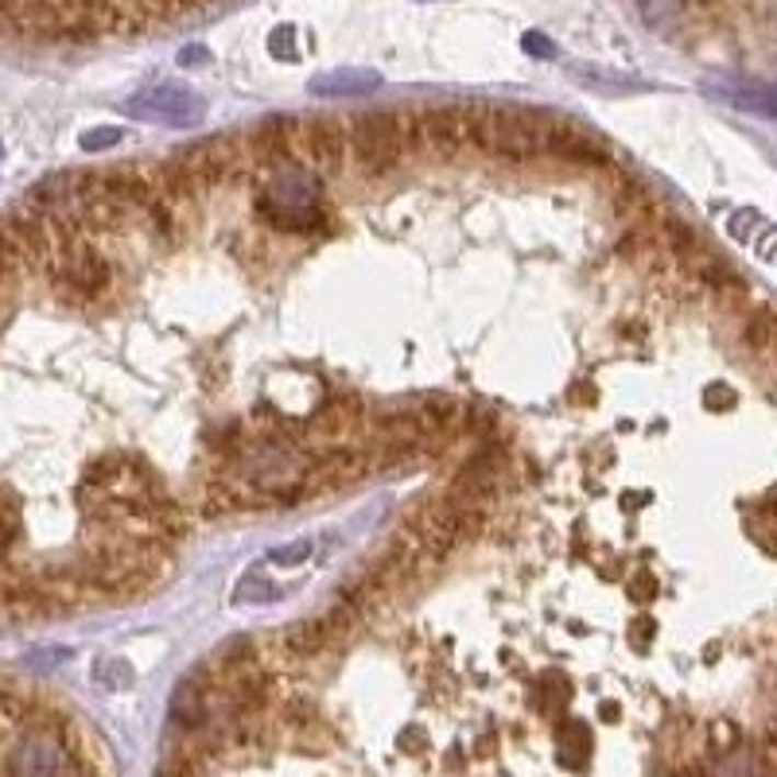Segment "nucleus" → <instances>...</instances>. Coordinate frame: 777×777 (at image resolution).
<instances>
[{"instance_id": "f257e3e1", "label": "nucleus", "mask_w": 777, "mask_h": 777, "mask_svg": "<svg viewBox=\"0 0 777 777\" xmlns=\"http://www.w3.org/2000/svg\"><path fill=\"white\" fill-rule=\"evenodd\" d=\"M311 470H316V452H311V447H299L296 439H284V436L245 439V444L230 455V475H238L233 482H238L253 502L292 505L299 502V498H308Z\"/></svg>"}, {"instance_id": "f03ea898", "label": "nucleus", "mask_w": 777, "mask_h": 777, "mask_svg": "<svg viewBox=\"0 0 777 777\" xmlns=\"http://www.w3.org/2000/svg\"><path fill=\"white\" fill-rule=\"evenodd\" d=\"M351 160L366 180H381L404 163V156L420 152L416 110H369L346 121Z\"/></svg>"}, {"instance_id": "7ed1b4c3", "label": "nucleus", "mask_w": 777, "mask_h": 777, "mask_svg": "<svg viewBox=\"0 0 777 777\" xmlns=\"http://www.w3.org/2000/svg\"><path fill=\"white\" fill-rule=\"evenodd\" d=\"M548 121L537 110H487L467 105V145L502 160H537L545 156Z\"/></svg>"}, {"instance_id": "20e7f679", "label": "nucleus", "mask_w": 777, "mask_h": 777, "mask_svg": "<svg viewBox=\"0 0 777 777\" xmlns=\"http://www.w3.org/2000/svg\"><path fill=\"white\" fill-rule=\"evenodd\" d=\"M47 276H52V288L59 292L62 299H70V304H90V299L105 296V288L113 284L110 261L85 238L59 245Z\"/></svg>"}, {"instance_id": "39448f33", "label": "nucleus", "mask_w": 777, "mask_h": 777, "mask_svg": "<svg viewBox=\"0 0 777 777\" xmlns=\"http://www.w3.org/2000/svg\"><path fill=\"white\" fill-rule=\"evenodd\" d=\"M183 163L191 168L195 175L198 191H214V187H226V183H238L241 175L253 171V160H249V148H245V137H206V140H195V145L180 148Z\"/></svg>"}, {"instance_id": "423d86ee", "label": "nucleus", "mask_w": 777, "mask_h": 777, "mask_svg": "<svg viewBox=\"0 0 777 777\" xmlns=\"http://www.w3.org/2000/svg\"><path fill=\"white\" fill-rule=\"evenodd\" d=\"M292 148L299 168H319L327 175L351 168V137H346V121L339 117H296Z\"/></svg>"}, {"instance_id": "0eeeda50", "label": "nucleus", "mask_w": 777, "mask_h": 777, "mask_svg": "<svg viewBox=\"0 0 777 777\" xmlns=\"http://www.w3.org/2000/svg\"><path fill=\"white\" fill-rule=\"evenodd\" d=\"M125 113L137 121H156V125L195 128V125H203V117H206V102L195 94V90H187V85L160 82V85H148V90L128 98Z\"/></svg>"}, {"instance_id": "6e6552de", "label": "nucleus", "mask_w": 777, "mask_h": 777, "mask_svg": "<svg viewBox=\"0 0 777 777\" xmlns=\"http://www.w3.org/2000/svg\"><path fill=\"white\" fill-rule=\"evenodd\" d=\"M0 226L16 241L24 268H32V273H47V268H52L55 253H59V238H55L52 218H43L32 206H20V210H12Z\"/></svg>"}, {"instance_id": "1a4fd4ad", "label": "nucleus", "mask_w": 777, "mask_h": 777, "mask_svg": "<svg viewBox=\"0 0 777 777\" xmlns=\"http://www.w3.org/2000/svg\"><path fill=\"white\" fill-rule=\"evenodd\" d=\"M420 152L436 160H455L467 148V105H432L416 110Z\"/></svg>"}, {"instance_id": "9d476101", "label": "nucleus", "mask_w": 777, "mask_h": 777, "mask_svg": "<svg viewBox=\"0 0 777 777\" xmlns=\"http://www.w3.org/2000/svg\"><path fill=\"white\" fill-rule=\"evenodd\" d=\"M292 128H296V117H265L253 133H249L245 148H249L253 168H261V171L299 168L296 148H292Z\"/></svg>"}, {"instance_id": "9b49d317", "label": "nucleus", "mask_w": 777, "mask_h": 777, "mask_svg": "<svg viewBox=\"0 0 777 777\" xmlns=\"http://www.w3.org/2000/svg\"><path fill=\"white\" fill-rule=\"evenodd\" d=\"M152 183H156V198H160L163 206H171V210H180V206H195L198 198H203V191H198L195 175H191V168L183 163L180 152L163 156V160L156 163Z\"/></svg>"}, {"instance_id": "f8f14e48", "label": "nucleus", "mask_w": 777, "mask_h": 777, "mask_svg": "<svg viewBox=\"0 0 777 777\" xmlns=\"http://www.w3.org/2000/svg\"><path fill=\"white\" fill-rule=\"evenodd\" d=\"M331 645V633L319 618H299V622L284 626L281 633V653L288 661H311Z\"/></svg>"}, {"instance_id": "ddd939ff", "label": "nucleus", "mask_w": 777, "mask_h": 777, "mask_svg": "<svg viewBox=\"0 0 777 777\" xmlns=\"http://www.w3.org/2000/svg\"><path fill=\"white\" fill-rule=\"evenodd\" d=\"M381 78L374 70H327V75L311 78V94L316 98H362V94H374Z\"/></svg>"}, {"instance_id": "4468645a", "label": "nucleus", "mask_w": 777, "mask_h": 777, "mask_svg": "<svg viewBox=\"0 0 777 777\" xmlns=\"http://www.w3.org/2000/svg\"><path fill=\"white\" fill-rule=\"evenodd\" d=\"M653 241H658L661 253L676 256V261H688V256H696V253H704V249H708L700 233H696V226L684 222V218H661Z\"/></svg>"}, {"instance_id": "2eb2a0df", "label": "nucleus", "mask_w": 777, "mask_h": 777, "mask_svg": "<svg viewBox=\"0 0 777 777\" xmlns=\"http://www.w3.org/2000/svg\"><path fill=\"white\" fill-rule=\"evenodd\" d=\"M125 470H128V455L105 452V455H98V459L90 462L82 487L94 490V494H110L113 487H121V482H125Z\"/></svg>"}, {"instance_id": "dca6fc26", "label": "nucleus", "mask_w": 777, "mask_h": 777, "mask_svg": "<svg viewBox=\"0 0 777 777\" xmlns=\"http://www.w3.org/2000/svg\"><path fill=\"white\" fill-rule=\"evenodd\" d=\"M711 90H719V98H727V102H735V105H746V110H758V113H774V105H769V90L766 85H758V82H735V85H727V82H719V85H711Z\"/></svg>"}, {"instance_id": "f3484780", "label": "nucleus", "mask_w": 777, "mask_h": 777, "mask_svg": "<svg viewBox=\"0 0 777 777\" xmlns=\"http://www.w3.org/2000/svg\"><path fill=\"white\" fill-rule=\"evenodd\" d=\"M743 342L751 346L754 354H769V351H774V316H769V308H758L754 316H746Z\"/></svg>"}, {"instance_id": "a211bd4d", "label": "nucleus", "mask_w": 777, "mask_h": 777, "mask_svg": "<svg viewBox=\"0 0 777 777\" xmlns=\"http://www.w3.org/2000/svg\"><path fill=\"white\" fill-rule=\"evenodd\" d=\"M284 591L276 587V583H268L261 572H249L245 580L238 583V591H233V603H276Z\"/></svg>"}, {"instance_id": "6ab92c4d", "label": "nucleus", "mask_w": 777, "mask_h": 777, "mask_svg": "<svg viewBox=\"0 0 777 777\" xmlns=\"http://www.w3.org/2000/svg\"><path fill=\"white\" fill-rule=\"evenodd\" d=\"M90 676L102 684L105 693H121V688L133 684V669H128L125 661H117V658H102L94 669H90Z\"/></svg>"}, {"instance_id": "aec40b11", "label": "nucleus", "mask_w": 777, "mask_h": 777, "mask_svg": "<svg viewBox=\"0 0 777 777\" xmlns=\"http://www.w3.org/2000/svg\"><path fill=\"white\" fill-rule=\"evenodd\" d=\"M311 552H316V540L299 537V540H292V545L273 548V552H268V564L273 568H299V564H308Z\"/></svg>"}, {"instance_id": "412c9836", "label": "nucleus", "mask_w": 777, "mask_h": 777, "mask_svg": "<svg viewBox=\"0 0 777 777\" xmlns=\"http://www.w3.org/2000/svg\"><path fill=\"white\" fill-rule=\"evenodd\" d=\"M20 525H24V522H20V505L12 502L9 494H0V556L16 545Z\"/></svg>"}, {"instance_id": "4be33fe9", "label": "nucleus", "mask_w": 777, "mask_h": 777, "mask_svg": "<svg viewBox=\"0 0 777 777\" xmlns=\"http://www.w3.org/2000/svg\"><path fill=\"white\" fill-rule=\"evenodd\" d=\"M20 268H24V261H20L16 241L9 238V230H4V226H0V284L16 281Z\"/></svg>"}, {"instance_id": "5701e85b", "label": "nucleus", "mask_w": 777, "mask_h": 777, "mask_svg": "<svg viewBox=\"0 0 777 777\" xmlns=\"http://www.w3.org/2000/svg\"><path fill=\"white\" fill-rule=\"evenodd\" d=\"M82 152H105V148H117L121 145V128H113V125H98V128H90V133H82Z\"/></svg>"}, {"instance_id": "b1692460", "label": "nucleus", "mask_w": 777, "mask_h": 777, "mask_svg": "<svg viewBox=\"0 0 777 777\" xmlns=\"http://www.w3.org/2000/svg\"><path fill=\"white\" fill-rule=\"evenodd\" d=\"M626 595H630L633 603H653V598H658V575L645 572V568L633 572L630 580H626Z\"/></svg>"}, {"instance_id": "393cba45", "label": "nucleus", "mask_w": 777, "mask_h": 777, "mask_svg": "<svg viewBox=\"0 0 777 777\" xmlns=\"http://www.w3.org/2000/svg\"><path fill=\"white\" fill-rule=\"evenodd\" d=\"M704 404H708L711 412H731L739 404V393L731 389V385L716 381V385H708V389H704Z\"/></svg>"}, {"instance_id": "a878e982", "label": "nucleus", "mask_w": 777, "mask_h": 777, "mask_svg": "<svg viewBox=\"0 0 777 777\" xmlns=\"http://www.w3.org/2000/svg\"><path fill=\"white\" fill-rule=\"evenodd\" d=\"M268 52H273L276 55V59H296V27H292V24H281V27H276V32L273 35H268Z\"/></svg>"}, {"instance_id": "bb28decb", "label": "nucleus", "mask_w": 777, "mask_h": 777, "mask_svg": "<svg viewBox=\"0 0 777 777\" xmlns=\"http://www.w3.org/2000/svg\"><path fill=\"white\" fill-rule=\"evenodd\" d=\"M653 630H658V626H653V618H645V615L633 618V622H630V650H638V653L650 650Z\"/></svg>"}, {"instance_id": "cd10ccee", "label": "nucleus", "mask_w": 777, "mask_h": 777, "mask_svg": "<svg viewBox=\"0 0 777 777\" xmlns=\"http://www.w3.org/2000/svg\"><path fill=\"white\" fill-rule=\"evenodd\" d=\"M522 47L529 55H537V59H552V55H556V47L548 43V35H540V32H525Z\"/></svg>"}, {"instance_id": "c85d7f7f", "label": "nucleus", "mask_w": 777, "mask_h": 777, "mask_svg": "<svg viewBox=\"0 0 777 777\" xmlns=\"http://www.w3.org/2000/svg\"><path fill=\"white\" fill-rule=\"evenodd\" d=\"M206 59H210V55H206L203 47H183L180 52V67H203Z\"/></svg>"}, {"instance_id": "c756f323", "label": "nucleus", "mask_w": 777, "mask_h": 777, "mask_svg": "<svg viewBox=\"0 0 777 777\" xmlns=\"http://www.w3.org/2000/svg\"><path fill=\"white\" fill-rule=\"evenodd\" d=\"M572 401L591 404V401H595V389H591V385H575V389H572Z\"/></svg>"}]
</instances>
